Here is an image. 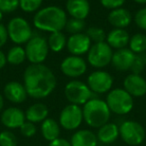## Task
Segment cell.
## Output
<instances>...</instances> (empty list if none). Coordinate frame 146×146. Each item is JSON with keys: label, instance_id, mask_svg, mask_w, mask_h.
<instances>
[{"label": "cell", "instance_id": "obj_1", "mask_svg": "<svg viewBox=\"0 0 146 146\" xmlns=\"http://www.w3.org/2000/svg\"><path fill=\"white\" fill-rule=\"evenodd\" d=\"M23 85L28 96L42 99L49 96L57 85L54 73L44 64H30L23 73Z\"/></svg>", "mask_w": 146, "mask_h": 146}, {"label": "cell", "instance_id": "obj_2", "mask_svg": "<svg viewBox=\"0 0 146 146\" xmlns=\"http://www.w3.org/2000/svg\"><path fill=\"white\" fill-rule=\"evenodd\" d=\"M67 20L64 9L51 5L37 11L33 17V25L38 30L53 33L62 31L66 26Z\"/></svg>", "mask_w": 146, "mask_h": 146}, {"label": "cell", "instance_id": "obj_3", "mask_svg": "<svg viewBox=\"0 0 146 146\" xmlns=\"http://www.w3.org/2000/svg\"><path fill=\"white\" fill-rule=\"evenodd\" d=\"M83 120L92 128H99L108 123L111 115L109 107L104 100L100 98H91L83 105Z\"/></svg>", "mask_w": 146, "mask_h": 146}, {"label": "cell", "instance_id": "obj_4", "mask_svg": "<svg viewBox=\"0 0 146 146\" xmlns=\"http://www.w3.org/2000/svg\"><path fill=\"white\" fill-rule=\"evenodd\" d=\"M106 103L110 111L117 115H125L132 110L133 97L124 88H114L108 92Z\"/></svg>", "mask_w": 146, "mask_h": 146}, {"label": "cell", "instance_id": "obj_5", "mask_svg": "<svg viewBox=\"0 0 146 146\" xmlns=\"http://www.w3.org/2000/svg\"><path fill=\"white\" fill-rule=\"evenodd\" d=\"M8 37L16 45L26 44L33 37V31L28 21L22 17H13L7 24Z\"/></svg>", "mask_w": 146, "mask_h": 146}, {"label": "cell", "instance_id": "obj_6", "mask_svg": "<svg viewBox=\"0 0 146 146\" xmlns=\"http://www.w3.org/2000/svg\"><path fill=\"white\" fill-rule=\"evenodd\" d=\"M93 92L88 85L80 80H71L65 85L64 95L71 104L84 105L93 97Z\"/></svg>", "mask_w": 146, "mask_h": 146}, {"label": "cell", "instance_id": "obj_7", "mask_svg": "<svg viewBox=\"0 0 146 146\" xmlns=\"http://www.w3.org/2000/svg\"><path fill=\"white\" fill-rule=\"evenodd\" d=\"M113 56V49L107 44L106 41L94 43L87 52V61L92 67L101 69L111 64Z\"/></svg>", "mask_w": 146, "mask_h": 146}, {"label": "cell", "instance_id": "obj_8", "mask_svg": "<svg viewBox=\"0 0 146 146\" xmlns=\"http://www.w3.org/2000/svg\"><path fill=\"white\" fill-rule=\"evenodd\" d=\"M26 59L31 64H41L48 56L49 46L47 39L41 36H33L25 46Z\"/></svg>", "mask_w": 146, "mask_h": 146}, {"label": "cell", "instance_id": "obj_9", "mask_svg": "<svg viewBox=\"0 0 146 146\" xmlns=\"http://www.w3.org/2000/svg\"><path fill=\"white\" fill-rule=\"evenodd\" d=\"M145 129L137 121L126 120L119 126V136L128 145H140L145 139Z\"/></svg>", "mask_w": 146, "mask_h": 146}, {"label": "cell", "instance_id": "obj_10", "mask_svg": "<svg viewBox=\"0 0 146 146\" xmlns=\"http://www.w3.org/2000/svg\"><path fill=\"white\" fill-rule=\"evenodd\" d=\"M83 121V112L79 105L69 104L65 106L59 115V124L66 130H75Z\"/></svg>", "mask_w": 146, "mask_h": 146}, {"label": "cell", "instance_id": "obj_11", "mask_svg": "<svg viewBox=\"0 0 146 146\" xmlns=\"http://www.w3.org/2000/svg\"><path fill=\"white\" fill-rule=\"evenodd\" d=\"M114 79L110 73L104 70H97L90 73L87 78V85L95 94H103L110 91Z\"/></svg>", "mask_w": 146, "mask_h": 146}, {"label": "cell", "instance_id": "obj_12", "mask_svg": "<svg viewBox=\"0 0 146 146\" xmlns=\"http://www.w3.org/2000/svg\"><path fill=\"white\" fill-rule=\"evenodd\" d=\"M60 70L67 77L77 78L86 72L87 63L81 56L70 55L62 60L60 64Z\"/></svg>", "mask_w": 146, "mask_h": 146}, {"label": "cell", "instance_id": "obj_13", "mask_svg": "<svg viewBox=\"0 0 146 146\" xmlns=\"http://www.w3.org/2000/svg\"><path fill=\"white\" fill-rule=\"evenodd\" d=\"M66 47L71 55L81 56L89 51L91 47V40L83 32L71 34V36L67 39Z\"/></svg>", "mask_w": 146, "mask_h": 146}, {"label": "cell", "instance_id": "obj_14", "mask_svg": "<svg viewBox=\"0 0 146 146\" xmlns=\"http://www.w3.org/2000/svg\"><path fill=\"white\" fill-rule=\"evenodd\" d=\"M123 87L132 97H142L146 94V80L140 74L131 73L124 79Z\"/></svg>", "mask_w": 146, "mask_h": 146}, {"label": "cell", "instance_id": "obj_15", "mask_svg": "<svg viewBox=\"0 0 146 146\" xmlns=\"http://www.w3.org/2000/svg\"><path fill=\"white\" fill-rule=\"evenodd\" d=\"M135 53H133L127 47L118 49L115 52H113L111 65L118 71H127L131 69L135 59Z\"/></svg>", "mask_w": 146, "mask_h": 146}, {"label": "cell", "instance_id": "obj_16", "mask_svg": "<svg viewBox=\"0 0 146 146\" xmlns=\"http://www.w3.org/2000/svg\"><path fill=\"white\" fill-rule=\"evenodd\" d=\"M25 113L17 107H9L1 113V123L8 129H16L25 122Z\"/></svg>", "mask_w": 146, "mask_h": 146}, {"label": "cell", "instance_id": "obj_17", "mask_svg": "<svg viewBox=\"0 0 146 146\" xmlns=\"http://www.w3.org/2000/svg\"><path fill=\"white\" fill-rule=\"evenodd\" d=\"M3 93L7 100L15 104H19L24 102L27 99V91L24 85L20 82L10 81L4 86Z\"/></svg>", "mask_w": 146, "mask_h": 146}, {"label": "cell", "instance_id": "obj_18", "mask_svg": "<svg viewBox=\"0 0 146 146\" xmlns=\"http://www.w3.org/2000/svg\"><path fill=\"white\" fill-rule=\"evenodd\" d=\"M66 11L72 18L85 20L90 13L88 0H67Z\"/></svg>", "mask_w": 146, "mask_h": 146}, {"label": "cell", "instance_id": "obj_19", "mask_svg": "<svg viewBox=\"0 0 146 146\" xmlns=\"http://www.w3.org/2000/svg\"><path fill=\"white\" fill-rule=\"evenodd\" d=\"M132 21V15L129 10L123 7L113 9L108 14V22L114 27V28L125 29L129 26Z\"/></svg>", "mask_w": 146, "mask_h": 146}, {"label": "cell", "instance_id": "obj_20", "mask_svg": "<svg viewBox=\"0 0 146 146\" xmlns=\"http://www.w3.org/2000/svg\"><path fill=\"white\" fill-rule=\"evenodd\" d=\"M130 37L125 29L114 28L106 35V42L112 49H122L129 44Z\"/></svg>", "mask_w": 146, "mask_h": 146}, {"label": "cell", "instance_id": "obj_21", "mask_svg": "<svg viewBox=\"0 0 146 146\" xmlns=\"http://www.w3.org/2000/svg\"><path fill=\"white\" fill-rule=\"evenodd\" d=\"M70 143L72 146H97L98 139L91 130L81 129L71 136Z\"/></svg>", "mask_w": 146, "mask_h": 146}, {"label": "cell", "instance_id": "obj_22", "mask_svg": "<svg viewBox=\"0 0 146 146\" xmlns=\"http://www.w3.org/2000/svg\"><path fill=\"white\" fill-rule=\"evenodd\" d=\"M97 139L98 141L104 144L113 143L119 136V126L115 123H106L103 126L98 128L97 131Z\"/></svg>", "mask_w": 146, "mask_h": 146}, {"label": "cell", "instance_id": "obj_23", "mask_svg": "<svg viewBox=\"0 0 146 146\" xmlns=\"http://www.w3.org/2000/svg\"><path fill=\"white\" fill-rule=\"evenodd\" d=\"M49 110L47 106L43 103H34L29 106L25 112L26 120L32 123H39L43 122L48 117Z\"/></svg>", "mask_w": 146, "mask_h": 146}, {"label": "cell", "instance_id": "obj_24", "mask_svg": "<svg viewBox=\"0 0 146 146\" xmlns=\"http://www.w3.org/2000/svg\"><path fill=\"white\" fill-rule=\"evenodd\" d=\"M41 134L43 138L48 142L59 138L60 135V125L53 118H48L41 122Z\"/></svg>", "mask_w": 146, "mask_h": 146}, {"label": "cell", "instance_id": "obj_25", "mask_svg": "<svg viewBox=\"0 0 146 146\" xmlns=\"http://www.w3.org/2000/svg\"><path fill=\"white\" fill-rule=\"evenodd\" d=\"M47 42H48L49 49H50L51 51L58 53L65 48L66 43H67V38L62 31L53 32V33H50L48 39H47Z\"/></svg>", "mask_w": 146, "mask_h": 146}, {"label": "cell", "instance_id": "obj_26", "mask_svg": "<svg viewBox=\"0 0 146 146\" xmlns=\"http://www.w3.org/2000/svg\"><path fill=\"white\" fill-rule=\"evenodd\" d=\"M26 59V53L25 49L20 45H15L11 47L6 54L7 63L11 65H20Z\"/></svg>", "mask_w": 146, "mask_h": 146}, {"label": "cell", "instance_id": "obj_27", "mask_svg": "<svg viewBox=\"0 0 146 146\" xmlns=\"http://www.w3.org/2000/svg\"><path fill=\"white\" fill-rule=\"evenodd\" d=\"M129 49L135 54L146 52V35L143 33H136L129 40Z\"/></svg>", "mask_w": 146, "mask_h": 146}, {"label": "cell", "instance_id": "obj_28", "mask_svg": "<svg viewBox=\"0 0 146 146\" xmlns=\"http://www.w3.org/2000/svg\"><path fill=\"white\" fill-rule=\"evenodd\" d=\"M85 34L89 37V39L91 40V42L94 43H99V42H104L106 40V33L100 27L96 26H91L89 28H87V30L85 31Z\"/></svg>", "mask_w": 146, "mask_h": 146}, {"label": "cell", "instance_id": "obj_29", "mask_svg": "<svg viewBox=\"0 0 146 146\" xmlns=\"http://www.w3.org/2000/svg\"><path fill=\"white\" fill-rule=\"evenodd\" d=\"M84 28H85V20L72 18V17L69 20H67L66 26H65V29L67 30V32H69L70 34L81 33L84 30Z\"/></svg>", "mask_w": 146, "mask_h": 146}, {"label": "cell", "instance_id": "obj_30", "mask_svg": "<svg viewBox=\"0 0 146 146\" xmlns=\"http://www.w3.org/2000/svg\"><path fill=\"white\" fill-rule=\"evenodd\" d=\"M43 0H19V7L26 13H32L39 10Z\"/></svg>", "mask_w": 146, "mask_h": 146}, {"label": "cell", "instance_id": "obj_31", "mask_svg": "<svg viewBox=\"0 0 146 146\" xmlns=\"http://www.w3.org/2000/svg\"><path fill=\"white\" fill-rule=\"evenodd\" d=\"M146 67V52L140 53V54L135 55V59L131 66L132 73L135 74H140L144 68Z\"/></svg>", "mask_w": 146, "mask_h": 146}, {"label": "cell", "instance_id": "obj_32", "mask_svg": "<svg viewBox=\"0 0 146 146\" xmlns=\"http://www.w3.org/2000/svg\"><path fill=\"white\" fill-rule=\"evenodd\" d=\"M17 138L13 132L4 130L0 132V146H17Z\"/></svg>", "mask_w": 146, "mask_h": 146}, {"label": "cell", "instance_id": "obj_33", "mask_svg": "<svg viewBox=\"0 0 146 146\" xmlns=\"http://www.w3.org/2000/svg\"><path fill=\"white\" fill-rule=\"evenodd\" d=\"M19 7V0H0V10L3 13H12Z\"/></svg>", "mask_w": 146, "mask_h": 146}, {"label": "cell", "instance_id": "obj_34", "mask_svg": "<svg viewBox=\"0 0 146 146\" xmlns=\"http://www.w3.org/2000/svg\"><path fill=\"white\" fill-rule=\"evenodd\" d=\"M134 22L136 26L142 30H146V7L140 8L134 15Z\"/></svg>", "mask_w": 146, "mask_h": 146}, {"label": "cell", "instance_id": "obj_35", "mask_svg": "<svg viewBox=\"0 0 146 146\" xmlns=\"http://www.w3.org/2000/svg\"><path fill=\"white\" fill-rule=\"evenodd\" d=\"M20 132L23 136L25 137H32L36 134V126H35L34 123L32 122H29V121H25L22 125L20 126Z\"/></svg>", "mask_w": 146, "mask_h": 146}, {"label": "cell", "instance_id": "obj_36", "mask_svg": "<svg viewBox=\"0 0 146 146\" xmlns=\"http://www.w3.org/2000/svg\"><path fill=\"white\" fill-rule=\"evenodd\" d=\"M125 1L126 0H100V3L106 9L113 10V9L122 7V5L125 3Z\"/></svg>", "mask_w": 146, "mask_h": 146}, {"label": "cell", "instance_id": "obj_37", "mask_svg": "<svg viewBox=\"0 0 146 146\" xmlns=\"http://www.w3.org/2000/svg\"><path fill=\"white\" fill-rule=\"evenodd\" d=\"M8 38L9 37L8 32H7V28L3 24L0 23V48L6 44Z\"/></svg>", "mask_w": 146, "mask_h": 146}, {"label": "cell", "instance_id": "obj_38", "mask_svg": "<svg viewBox=\"0 0 146 146\" xmlns=\"http://www.w3.org/2000/svg\"><path fill=\"white\" fill-rule=\"evenodd\" d=\"M48 146H72L70 141L63 139V138H57V139L53 140V141L49 142Z\"/></svg>", "mask_w": 146, "mask_h": 146}, {"label": "cell", "instance_id": "obj_39", "mask_svg": "<svg viewBox=\"0 0 146 146\" xmlns=\"http://www.w3.org/2000/svg\"><path fill=\"white\" fill-rule=\"evenodd\" d=\"M7 63L6 60V55L4 54L3 51L0 50V69H2L5 66V64Z\"/></svg>", "mask_w": 146, "mask_h": 146}, {"label": "cell", "instance_id": "obj_40", "mask_svg": "<svg viewBox=\"0 0 146 146\" xmlns=\"http://www.w3.org/2000/svg\"><path fill=\"white\" fill-rule=\"evenodd\" d=\"M3 106H4V100H3V96L0 94V111L2 110Z\"/></svg>", "mask_w": 146, "mask_h": 146}, {"label": "cell", "instance_id": "obj_41", "mask_svg": "<svg viewBox=\"0 0 146 146\" xmlns=\"http://www.w3.org/2000/svg\"><path fill=\"white\" fill-rule=\"evenodd\" d=\"M133 1L138 4H146V0H133Z\"/></svg>", "mask_w": 146, "mask_h": 146}, {"label": "cell", "instance_id": "obj_42", "mask_svg": "<svg viewBox=\"0 0 146 146\" xmlns=\"http://www.w3.org/2000/svg\"><path fill=\"white\" fill-rule=\"evenodd\" d=\"M2 19H3V12H2L1 10H0V23H1Z\"/></svg>", "mask_w": 146, "mask_h": 146}]
</instances>
